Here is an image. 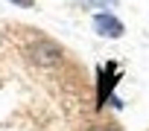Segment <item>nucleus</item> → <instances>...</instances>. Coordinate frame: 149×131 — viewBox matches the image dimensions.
I'll list each match as a JSON object with an SVG mask.
<instances>
[{
    "mask_svg": "<svg viewBox=\"0 0 149 131\" xmlns=\"http://www.w3.org/2000/svg\"><path fill=\"white\" fill-rule=\"evenodd\" d=\"M12 3H18V6H32V0H12Z\"/></svg>",
    "mask_w": 149,
    "mask_h": 131,
    "instance_id": "20e7f679",
    "label": "nucleus"
},
{
    "mask_svg": "<svg viewBox=\"0 0 149 131\" xmlns=\"http://www.w3.org/2000/svg\"><path fill=\"white\" fill-rule=\"evenodd\" d=\"M94 32L102 35V38H120V35L126 32V26H123V21H117L111 12H100V15H94Z\"/></svg>",
    "mask_w": 149,
    "mask_h": 131,
    "instance_id": "f257e3e1",
    "label": "nucleus"
},
{
    "mask_svg": "<svg viewBox=\"0 0 149 131\" xmlns=\"http://www.w3.org/2000/svg\"><path fill=\"white\" fill-rule=\"evenodd\" d=\"M82 3H88V6H114L117 0H82Z\"/></svg>",
    "mask_w": 149,
    "mask_h": 131,
    "instance_id": "f03ea898",
    "label": "nucleus"
},
{
    "mask_svg": "<svg viewBox=\"0 0 149 131\" xmlns=\"http://www.w3.org/2000/svg\"><path fill=\"white\" fill-rule=\"evenodd\" d=\"M91 131H120V128H114V125H97V128H91Z\"/></svg>",
    "mask_w": 149,
    "mask_h": 131,
    "instance_id": "7ed1b4c3",
    "label": "nucleus"
}]
</instances>
